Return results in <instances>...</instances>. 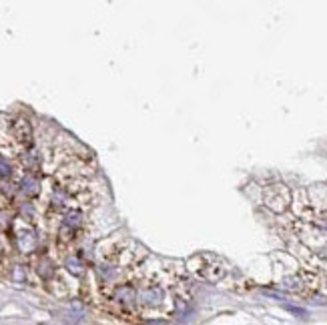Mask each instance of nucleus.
I'll list each match as a JSON object with an SVG mask.
<instances>
[{
	"instance_id": "nucleus-9",
	"label": "nucleus",
	"mask_w": 327,
	"mask_h": 325,
	"mask_svg": "<svg viewBox=\"0 0 327 325\" xmlns=\"http://www.w3.org/2000/svg\"><path fill=\"white\" fill-rule=\"evenodd\" d=\"M12 277H14V281H22V279H24V269H22V267H14Z\"/></svg>"
},
{
	"instance_id": "nucleus-7",
	"label": "nucleus",
	"mask_w": 327,
	"mask_h": 325,
	"mask_svg": "<svg viewBox=\"0 0 327 325\" xmlns=\"http://www.w3.org/2000/svg\"><path fill=\"white\" fill-rule=\"evenodd\" d=\"M10 173H12V167L6 163L4 157H0V175L2 177H10Z\"/></svg>"
},
{
	"instance_id": "nucleus-3",
	"label": "nucleus",
	"mask_w": 327,
	"mask_h": 325,
	"mask_svg": "<svg viewBox=\"0 0 327 325\" xmlns=\"http://www.w3.org/2000/svg\"><path fill=\"white\" fill-rule=\"evenodd\" d=\"M18 243H20L22 251H33L34 245H36V237H34L33 233H20L18 235Z\"/></svg>"
},
{
	"instance_id": "nucleus-2",
	"label": "nucleus",
	"mask_w": 327,
	"mask_h": 325,
	"mask_svg": "<svg viewBox=\"0 0 327 325\" xmlns=\"http://www.w3.org/2000/svg\"><path fill=\"white\" fill-rule=\"evenodd\" d=\"M38 179H34L33 175H29V177H24L22 181H20V191L22 193H26V195H36L38 193Z\"/></svg>"
},
{
	"instance_id": "nucleus-5",
	"label": "nucleus",
	"mask_w": 327,
	"mask_h": 325,
	"mask_svg": "<svg viewBox=\"0 0 327 325\" xmlns=\"http://www.w3.org/2000/svg\"><path fill=\"white\" fill-rule=\"evenodd\" d=\"M117 299L125 301V303H131L132 299H134V291H132L131 287H121V289H117Z\"/></svg>"
},
{
	"instance_id": "nucleus-8",
	"label": "nucleus",
	"mask_w": 327,
	"mask_h": 325,
	"mask_svg": "<svg viewBox=\"0 0 327 325\" xmlns=\"http://www.w3.org/2000/svg\"><path fill=\"white\" fill-rule=\"evenodd\" d=\"M285 309H287L289 313L297 315V317H307V311H305V309H301V307H295V305H285Z\"/></svg>"
},
{
	"instance_id": "nucleus-6",
	"label": "nucleus",
	"mask_w": 327,
	"mask_h": 325,
	"mask_svg": "<svg viewBox=\"0 0 327 325\" xmlns=\"http://www.w3.org/2000/svg\"><path fill=\"white\" fill-rule=\"evenodd\" d=\"M66 269L72 275H83V265H80V261L76 259V257H70V259L66 261Z\"/></svg>"
},
{
	"instance_id": "nucleus-4",
	"label": "nucleus",
	"mask_w": 327,
	"mask_h": 325,
	"mask_svg": "<svg viewBox=\"0 0 327 325\" xmlns=\"http://www.w3.org/2000/svg\"><path fill=\"white\" fill-rule=\"evenodd\" d=\"M80 223H83V213H80V211H70V213L65 217V227L74 229V227H78Z\"/></svg>"
},
{
	"instance_id": "nucleus-1",
	"label": "nucleus",
	"mask_w": 327,
	"mask_h": 325,
	"mask_svg": "<svg viewBox=\"0 0 327 325\" xmlns=\"http://www.w3.org/2000/svg\"><path fill=\"white\" fill-rule=\"evenodd\" d=\"M139 297H141V301L147 303V305H159V303L163 301V291H161L159 287H151V289L141 291Z\"/></svg>"
},
{
	"instance_id": "nucleus-10",
	"label": "nucleus",
	"mask_w": 327,
	"mask_h": 325,
	"mask_svg": "<svg viewBox=\"0 0 327 325\" xmlns=\"http://www.w3.org/2000/svg\"><path fill=\"white\" fill-rule=\"evenodd\" d=\"M151 325H167V323H161V321H157V323H151Z\"/></svg>"
}]
</instances>
